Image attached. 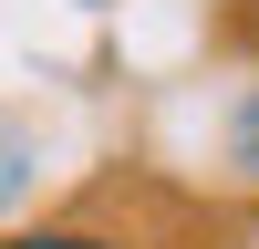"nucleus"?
<instances>
[{
    "label": "nucleus",
    "mask_w": 259,
    "mask_h": 249,
    "mask_svg": "<svg viewBox=\"0 0 259 249\" xmlns=\"http://www.w3.org/2000/svg\"><path fill=\"white\" fill-rule=\"evenodd\" d=\"M0 249H135V239H114V228H83V218H41V228H11Z\"/></svg>",
    "instance_id": "nucleus-1"
},
{
    "label": "nucleus",
    "mask_w": 259,
    "mask_h": 249,
    "mask_svg": "<svg viewBox=\"0 0 259 249\" xmlns=\"http://www.w3.org/2000/svg\"><path fill=\"white\" fill-rule=\"evenodd\" d=\"M228 156L259 177V83H249V104H239V124H228Z\"/></svg>",
    "instance_id": "nucleus-2"
}]
</instances>
